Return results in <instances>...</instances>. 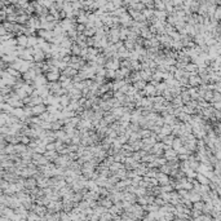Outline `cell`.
Here are the masks:
<instances>
[{
	"label": "cell",
	"instance_id": "obj_13",
	"mask_svg": "<svg viewBox=\"0 0 221 221\" xmlns=\"http://www.w3.org/2000/svg\"><path fill=\"white\" fill-rule=\"evenodd\" d=\"M172 102H173V108H177V109H180L181 105H183V100H181V97H176Z\"/></svg>",
	"mask_w": 221,
	"mask_h": 221
},
{
	"label": "cell",
	"instance_id": "obj_4",
	"mask_svg": "<svg viewBox=\"0 0 221 221\" xmlns=\"http://www.w3.org/2000/svg\"><path fill=\"white\" fill-rule=\"evenodd\" d=\"M178 153L173 148L170 149V150H165L164 151V158L167 159V162H171V160H176V159L178 158Z\"/></svg>",
	"mask_w": 221,
	"mask_h": 221
},
{
	"label": "cell",
	"instance_id": "obj_15",
	"mask_svg": "<svg viewBox=\"0 0 221 221\" xmlns=\"http://www.w3.org/2000/svg\"><path fill=\"white\" fill-rule=\"evenodd\" d=\"M8 34L9 32L6 31V29L3 25H0V36H5V35H8Z\"/></svg>",
	"mask_w": 221,
	"mask_h": 221
},
{
	"label": "cell",
	"instance_id": "obj_16",
	"mask_svg": "<svg viewBox=\"0 0 221 221\" xmlns=\"http://www.w3.org/2000/svg\"><path fill=\"white\" fill-rule=\"evenodd\" d=\"M47 151H56V144H48L47 145Z\"/></svg>",
	"mask_w": 221,
	"mask_h": 221
},
{
	"label": "cell",
	"instance_id": "obj_7",
	"mask_svg": "<svg viewBox=\"0 0 221 221\" xmlns=\"http://www.w3.org/2000/svg\"><path fill=\"white\" fill-rule=\"evenodd\" d=\"M44 157L49 160V163H54V162H56V159L60 157V154H58L57 151H47L44 154Z\"/></svg>",
	"mask_w": 221,
	"mask_h": 221
},
{
	"label": "cell",
	"instance_id": "obj_18",
	"mask_svg": "<svg viewBox=\"0 0 221 221\" xmlns=\"http://www.w3.org/2000/svg\"><path fill=\"white\" fill-rule=\"evenodd\" d=\"M189 80H190L191 84H197V82H198V79H197V78H194V76H191Z\"/></svg>",
	"mask_w": 221,
	"mask_h": 221
},
{
	"label": "cell",
	"instance_id": "obj_8",
	"mask_svg": "<svg viewBox=\"0 0 221 221\" xmlns=\"http://www.w3.org/2000/svg\"><path fill=\"white\" fill-rule=\"evenodd\" d=\"M71 56H78V57H80V56H82V48H80L79 47V45H78L76 43H74V45H73V47H71Z\"/></svg>",
	"mask_w": 221,
	"mask_h": 221
},
{
	"label": "cell",
	"instance_id": "obj_1",
	"mask_svg": "<svg viewBox=\"0 0 221 221\" xmlns=\"http://www.w3.org/2000/svg\"><path fill=\"white\" fill-rule=\"evenodd\" d=\"M105 69L111 70V71H118L120 69V60H118V58H110L105 65Z\"/></svg>",
	"mask_w": 221,
	"mask_h": 221
},
{
	"label": "cell",
	"instance_id": "obj_3",
	"mask_svg": "<svg viewBox=\"0 0 221 221\" xmlns=\"http://www.w3.org/2000/svg\"><path fill=\"white\" fill-rule=\"evenodd\" d=\"M47 108L48 106L45 105V103H41V105H36L32 108V114H34V116H40L41 114L47 113Z\"/></svg>",
	"mask_w": 221,
	"mask_h": 221
},
{
	"label": "cell",
	"instance_id": "obj_14",
	"mask_svg": "<svg viewBox=\"0 0 221 221\" xmlns=\"http://www.w3.org/2000/svg\"><path fill=\"white\" fill-rule=\"evenodd\" d=\"M170 170H171V168L170 167H168V164H164V165H162V167L160 168H159V171H160L162 172V173H170Z\"/></svg>",
	"mask_w": 221,
	"mask_h": 221
},
{
	"label": "cell",
	"instance_id": "obj_10",
	"mask_svg": "<svg viewBox=\"0 0 221 221\" xmlns=\"http://www.w3.org/2000/svg\"><path fill=\"white\" fill-rule=\"evenodd\" d=\"M146 86H148V83H146L145 80H140V82H137V83L133 84V87H135V88L137 89L138 92H140V91H144V89L146 88Z\"/></svg>",
	"mask_w": 221,
	"mask_h": 221
},
{
	"label": "cell",
	"instance_id": "obj_17",
	"mask_svg": "<svg viewBox=\"0 0 221 221\" xmlns=\"http://www.w3.org/2000/svg\"><path fill=\"white\" fill-rule=\"evenodd\" d=\"M181 100H183V102L186 101V100H189V95H187V92H183V93H181Z\"/></svg>",
	"mask_w": 221,
	"mask_h": 221
},
{
	"label": "cell",
	"instance_id": "obj_12",
	"mask_svg": "<svg viewBox=\"0 0 221 221\" xmlns=\"http://www.w3.org/2000/svg\"><path fill=\"white\" fill-rule=\"evenodd\" d=\"M127 175H128V172L125 171V168H120L119 171H116V176L120 177V178H125Z\"/></svg>",
	"mask_w": 221,
	"mask_h": 221
},
{
	"label": "cell",
	"instance_id": "obj_2",
	"mask_svg": "<svg viewBox=\"0 0 221 221\" xmlns=\"http://www.w3.org/2000/svg\"><path fill=\"white\" fill-rule=\"evenodd\" d=\"M48 79V83H54V82H60L61 78V71H49V73L45 74Z\"/></svg>",
	"mask_w": 221,
	"mask_h": 221
},
{
	"label": "cell",
	"instance_id": "obj_6",
	"mask_svg": "<svg viewBox=\"0 0 221 221\" xmlns=\"http://www.w3.org/2000/svg\"><path fill=\"white\" fill-rule=\"evenodd\" d=\"M17 45L18 47H24V48H27V44H29V38L26 35H18L17 38Z\"/></svg>",
	"mask_w": 221,
	"mask_h": 221
},
{
	"label": "cell",
	"instance_id": "obj_9",
	"mask_svg": "<svg viewBox=\"0 0 221 221\" xmlns=\"http://www.w3.org/2000/svg\"><path fill=\"white\" fill-rule=\"evenodd\" d=\"M124 47H125L129 52H133V51L136 49V41H133V40H128V39H127V40L124 41Z\"/></svg>",
	"mask_w": 221,
	"mask_h": 221
},
{
	"label": "cell",
	"instance_id": "obj_5",
	"mask_svg": "<svg viewBox=\"0 0 221 221\" xmlns=\"http://www.w3.org/2000/svg\"><path fill=\"white\" fill-rule=\"evenodd\" d=\"M61 74H62V75H65V76H67V78H70V79H73L74 76H76L78 74H79V71L75 70V69H73V67H70V66H67L66 69H65Z\"/></svg>",
	"mask_w": 221,
	"mask_h": 221
},
{
	"label": "cell",
	"instance_id": "obj_11",
	"mask_svg": "<svg viewBox=\"0 0 221 221\" xmlns=\"http://www.w3.org/2000/svg\"><path fill=\"white\" fill-rule=\"evenodd\" d=\"M155 11H165V3L164 1H159L155 0Z\"/></svg>",
	"mask_w": 221,
	"mask_h": 221
}]
</instances>
